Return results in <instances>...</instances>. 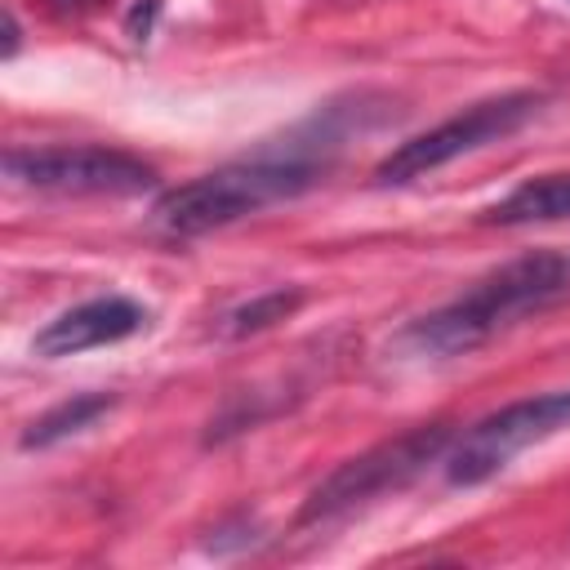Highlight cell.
Wrapping results in <instances>:
<instances>
[{
    "mask_svg": "<svg viewBox=\"0 0 570 570\" xmlns=\"http://www.w3.org/2000/svg\"><path fill=\"white\" fill-rule=\"evenodd\" d=\"M570 298V245L530 249L494 272H485L472 289H463L454 303L410 321L401 330V347L428 361L468 356L494 334L521 325L525 316H539Z\"/></svg>",
    "mask_w": 570,
    "mask_h": 570,
    "instance_id": "obj_1",
    "label": "cell"
},
{
    "mask_svg": "<svg viewBox=\"0 0 570 570\" xmlns=\"http://www.w3.org/2000/svg\"><path fill=\"white\" fill-rule=\"evenodd\" d=\"M316 183H321V165H312V160H294V156L236 160V165L200 174L183 187H169L151 205V227L174 240H191V236L232 227L267 205L294 200Z\"/></svg>",
    "mask_w": 570,
    "mask_h": 570,
    "instance_id": "obj_2",
    "label": "cell"
},
{
    "mask_svg": "<svg viewBox=\"0 0 570 570\" xmlns=\"http://www.w3.org/2000/svg\"><path fill=\"white\" fill-rule=\"evenodd\" d=\"M450 450V428L441 423H428V428H414V432H401L347 463H338L303 503L298 521L303 525H316V521H334L352 508H365L374 503L379 494H392L401 485H410L428 463H441Z\"/></svg>",
    "mask_w": 570,
    "mask_h": 570,
    "instance_id": "obj_3",
    "label": "cell"
},
{
    "mask_svg": "<svg viewBox=\"0 0 570 570\" xmlns=\"http://www.w3.org/2000/svg\"><path fill=\"white\" fill-rule=\"evenodd\" d=\"M570 428V387L557 392H539V396H521L494 414H485L481 423H472L441 459L445 481L450 485H485L490 476H499L521 450L557 436Z\"/></svg>",
    "mask_w": 570,
    "mask_h": 570,
    "instance_id": "obj_4",
    "label": "cell"
},
{
    "mask_svg": "<svg viewBox=\"0 0 570 570\" xmlns=\"http://www.w3.org/2000/svg\"><path fill=\"white\" fill-rule=\"evenodd\" d=\"M539 94H499V98H481L454 116H445L441 125L396 142L379 165H374V183H410V178H423L468 151H481L508 134H517L534 111H539Z\"/></svg>",
    "mask_w": 570,
    "mask_h": 570,
    "instance_id": "obj_5",
    "label": "cell"
},
{
    "mask_svg": "<svg viewBox=\"0 0 570 570\" xmlns=\"http://www.w3.org/2000/svg\"><path fill=\"white\" fill-rule=\"evenodd\" d=\"M4 178L53 196H142L156 187V169L120 147H13L4 151Z\"/></svg>",
    "mask_w": 570,
    "mask_h": 570,
    "instance_id": "obj_6",
    "label": "cell"
},
{
    "mask_svg": "<svg viewBox=\"0 0 570 570\" xmlns=\"http://www.w3.org/2000/svg\"><path fill=\"white\" fill-rule=\"evenodd\" d=\"M142 325H147V307H142V303H134L129 294H98V298H85V303L58 312V316L31 338V352L45 356V361L80 356V352H89V347L125 343V338H134Z\"/></svg>",
    "mask_w": 570,
    "mask_h": 570,
    "instance_id": "obj_7",
    "label": "cell"
},
{
    "mask_svg": "<svg viewBox=\"0 0 570 570\" xmlns=\"http://www.w3.org/2000/svg\"><path fill=\"white\" fill-rule=\"evenodd\" d=\"M481 223L525 227V223H570V174H543L512 187L503 200L481 209Z\"/></svg>",
    "mask_w": 570,
    "mask_h": 570,
    "instance_id": "obj_8",
    "label": "cell"
},
{
    "mask_svg": "<svg viewBox=\"0 0 570 570\" xmlns=\"http://www.w3.org/2000/svg\"><path fill=\"white\" fill-rule=\"evenodd\" d=\"M111 405H116V396H107V392H80V396H67V401H58L53 410H45L40 419L27 423V432H22V450H49V445H58V441H67V436L94 428Z\"/></svg>",
    "mask_w": 570,
    "mask_h": 570,
    "instance_id": "obj_9",
    "label": "cell"
},
{
    "mask_svg": "<svg viewBox=\"0 0 570 570\" xmlns=\"http://www.w3.org/2000/svg\"><path fill=\"white\" fill-rule=\"evenodd\" d=\"M298 303H303V294H298V289H267V294H258V298H249V303L232 307V312L223 316V334H227V338L258 334V330H267V325L285 321L289 312H298Z\"/></svg>",
    "mask_w": 570,
    "mask_h": 570,
    "instance_id": "obj_10",
    "label": "cell"
},
{
    "mask_svg": "<svg viewBox=\"0 0 570 570\" xmlns=\"http://www.w3.org/2000/svg\"><path fill=\"white\" fill-rule=\"evenodd\" d=\"M98 0H53V9H94Z\"/></svg>",
    "mask_w": 570,
    "mask_h": 570,
    "instance_id": "obj_11",
    "label": "cell"
}]
</instances>
